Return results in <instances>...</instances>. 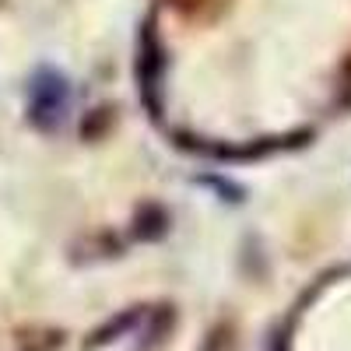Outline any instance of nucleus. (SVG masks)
<instances>
[{
	"label": "nucleus",
	"instance_id": "f257e3e1",
	"mask_svg": "<svg viewBox=\"0 0 351 351\" xmlns=\"http://www.w3.org/2000/svg\"><path fill=\"white\" fill-rule=\"evenodd\" d=\"M32 109H36L39 120H43V116H49V123H53V120L60 123V116H64V109H67V84H64V77L43 74V77L36 81V102H32Z\"/></svg>",
	"mask_w": 351,
	"mask_h": 351
}]
</instances>
